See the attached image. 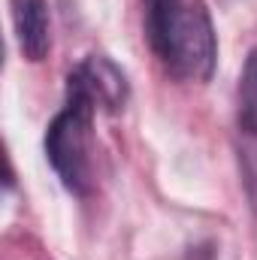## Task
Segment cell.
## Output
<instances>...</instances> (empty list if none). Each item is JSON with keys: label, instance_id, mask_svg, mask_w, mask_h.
Here are the masks:
<instances>
[{"label": "cell", "instance_id": "obj_2", "mask_svg": "<svg viewBox=\"0 0 257 260\" xmlns=\"http://www.w3.org/2000/svg\"><path fill=\"white\" fill-rule=\"evenodd\" d=\"M94 115L97 109L88 100L67 94L64 109L52 118V124L46 130V157L70 194H88L91 188Z\"/></svg>", "mask_w": 257, "mask_h": 260}, {"label": "cell", "instance_id": "obj_5", "mask_svg": "<svg viewBox=\"0 0 257 260\" xmlns=\"http://www.w3.org/2000/svg\"><path fill=\"white\" fill-rule=\"evenodd\" d=\"M239 130L257 139V46L248 52L239 76Z\"/></svg>", "mask_w": 257, "mask_h": 260}, {"label": "cell", "instance_id": "obj_4", "mask_svg": "<svg viewBox=\"0 0 257 260\" xmlns=\"http://www.w3.org/2000/svg\"><path fill=\"white\" fill-rule=\"evenodd\" d=\"M9 9H12V27H15L21 55L34 64L46 61V55L52 49L46 0H9Z\"/></svg>", "mask_w": 257, "mask_h": 260}, {"label": "cell", "instance_id": "obj_6", "mask_svg": "<svg viewBox=\"0 0 257 260\" xmlns=\"http://www.w3.org/2000/svg\"><path fill=\"white\" fill-rule=\"evenodd\" d=\"M245 176H248V188L257 206V151H245Z\"/></svg>", "mask_w": 257, "mask_h": 260}, {"label": "cell", "instance_id": "obj_1", "mask_svg": "<svg viewBox=\"0 0 257 260\" xmlns=\"http://www.w3.org/2000/svg\"><path fill=\"white\" fill-rule=\"evenodd\" d=\"M145 37L179 82H206L218 64V37L203 0H145Z\"/></svg>", "mask_w": 257, "mask_h": 260}, {"label": "cell", "instance_id": "obj_3", "mask_svg": "<svg viewBox=\"0 0 257 260\" xmlns=\"http://www.w3.org/2000/svg\"><path fill=\"white\" fill-rule=\"evenodd\" d=\"M67 94L88 100L94 109L118 112L127 103V79L118 67L103 55H91L76 67L67 79Z\"/></svg>", "mask_w": 257, "mask_h": 260}]
</instances>
